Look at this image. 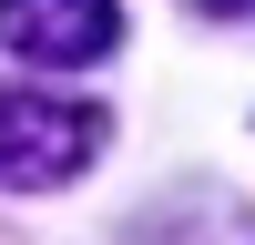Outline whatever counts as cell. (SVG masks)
I'll list each match as a JSON object with an SVG mask.
<instances>
[{"instance_id":"obj_3","label":"cell","mask_w":255,"mask_h":245,"mask_svg":"<svg viewBox=\"0 0 255 245\" xmlns=\"http://www.w3.org/2000/svg\"><path fill=\"white\" fill-rule=\"evenodd\" d=\"M194 10H215V20H245V10H255V0H194Z\"/></svg>"},{"instance_id":"obj_1","label":"cell","mask_w":255,"mask_h":245,"mask_svg":"<svg viewBox=\"0 0 255 245\" xmlns=\"http://www.w3.org/2000/svg\"><path fill=\"white\" fill-rule=\"evenodd\" d=\"M113 122L92 102H61V92H31V82H0V184L10 194H41V184H72L82 163L102 153Z\"/></svg>"},{"instance_id":"obj_2","label":"cell","mask_w":255,"mask_h":245,"mask_svg":"<svg viewBox=\"0 0 255 245\" xmlns=\"http://www.w3.org/2000/svg\"><path fill=\"white\" fill-rule=\"evenodd\" d=\"M0 41L20 61H102L123 41V0H0Z\"/></svg>"}]
</instances>
